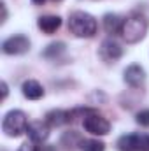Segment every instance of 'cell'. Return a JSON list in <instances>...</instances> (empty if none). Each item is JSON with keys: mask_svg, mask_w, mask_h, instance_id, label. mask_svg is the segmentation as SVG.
<instances>
[{"mask_svg": "<svg viewBox=\"0 0 149 151\" xmlns=\"http://www.w3.org/2000/svg\"><path fill=\"white\" fill-rule=\"evenodd\" d=\"M35 144H37V142H34V141H27V142H23V144L18 148V151H39V148Z\"/></svg>", "mask_w": 149, "mask_h": 151, "instance_id": "obj_17", "label": "cell"}, {"mask_svg": "<svg viewBox=\"0 0 149 151\" xmlns=\"http://www.w3.org/2000/svg\"><path fill=\"white\" fill-rule=\"evenodd\" d=\"M74 113L70 111H63V109H56V111H49L46 114V121L49 127H63L67 123H70L74 118Z\"/></svg>", "mask_w": 149, "mask_h": 151, "instance_id": "obj_11", "label": "cell"}, {"mask_svg": "<svg viewBox=\"0 0 149 151\" xmlns=\"http://www.w3.org/2000/svg\"><path fill=\"white\" fill-rule=\"evenodd\" d=\"M62 53H65V44L63 42H53V44H49L47 47H46V51L42 53L46 58H49V60H54L56 56H60Z\"/></svg>", "mask_w": 149, "mask_h": 151, "instance_id": "obj_14", "label": "cell"}, {"mask_svg": "<svg viewBox=\"0 0 149 151\" xmlns=\"http://www.w3.org/2000/svg\"><path fill=\"white\" fill-rule=\"evenodd\" d=\"M135 119H137V123L140 125V127H149V109H142V111H139L137 116H135Z\"/></svg>", "mask_w": 149, "mask_h": 151, "instance_id": "obj_16", "label": "cell"}, {"mask_svg": "<svg viewBox=\"0 0 149 151\" xmlns=\"http://www.w3.org/2000/svg\"><path fill=\"white\" fill-rule=\"evenodd\" d=\"M82 151H105V144L98 139H82L81 142Z\"/></svg>", "mask_w": 149, "mask_h": 151, "instance_id": "obj_15", "label": "cell"}, {"mask_svg": "<svg viewBox=\"0 0 149 151\" xmlns=\"http://www.w3.org/2000/svg\"><path fill=\"white\" fill-rule=\"evenodd\" d=\"M5 97H7V83L2 81V99H5Z\"/></svg>", "mask_w": 149, "mask_h": 151, "instance_id": "obj_18", "label": "cell"}, {"mask_svg": "<svg viewBox=\"0 0 149 151\" xmlns=\"http://www.w3.org/2000/svg\"><path fill=\"white\" fill-rule=\"evenodd\" d=\"M100 56L105 62H116L123 56V47L117 40L114 39H105L100 46Z\"/></svg>", "mask_w": 149, "mask_h": 151, "instance_id": "obj_8", "label": "cell"}, {"mask_svg": "<svg viewBox=\"0 0 149 151\" xmlns=\"http://www.w3.org/2000/svg\"><path fill=\"white\" fill-rule=\"evenodd\" d=\"M97 28H98V23L91 14H88L84 11L70 12V16H69V30L75 37L90 39L97 34Z\"/></svg>", "mask_w": 149, "mask_h": 151, "instance_id": "obj_1", "label": "cell"}, {"mask_svg": "<svg viewBox=\"0 0 149 151\" xmlns=\"http://www.w3.org/2000/svg\"><path fill=\"white\" fill-rule=\"evenodd\" d=\"M32 2H34V4H35V5H42V4H44V2H46V0H32Z\"/></svg>", "mask_w": 149, "mask_h": 151, "instance_id": "obj_20", "label": "cell"}, {"mask_svg": "<svg viewBox=\"0 0 149 151\" xmlns=\"http://www.w3.org/2000/svg\"><path fill=\"white\" fill-rule=\"evenodd\" d=\"M104 28H105V32L107 34H111V35H116V34H121L123 32V25H125V19L121 18V16H117V14H105L104 16Z\"/></svg>", "mask_w": 149, "mask_h": 151, "instance_id": "obj_13", "label": "cell"}, {"mask_svg": "<svg viewBox=\"0 0 149 151\" xmlns=\"http://www.w3.org/2000/svg\"><path fill=\"white\" fill-rule=\"evenodd\" d=\"M82 127L88 134L91 135H107L111 132V123L100 116L95 111H84V118H82Z\"/></svg>", "mask_w": 149, "mask_h": 151, "instance_id": "obj_4", "label": "cell"}, {"mask_svg": "<svg viewBox=\"0 0 149 151\" xmlns=\"http://www.w3.org/2000/svg\"><path fill=\"white\" fill-rule=\"evenodd\" d=\"M121 34L128 44H135V42L142 40L148 34V19L140 14H132L130 18L125 19Z\"/></svg>", "mask_w": 149, "mask_h": 151, "instance_id": "obj_2", "label": "cell"}, {"mask_svg": "<svg viewBox=\"0 0 149 151\" xmlns=\"http://www.w3.org/2000/svg\"><path fill=\"white\" fill-rule=\"evenodd\" d=\"M54 2H62V0H54Z\"/></svg>", "mask_w": 149, "mask_h": 151, "instance_id": "obj_21", "label": "cell"}, {"mask_svg": "<svg viewBox=\"0 0 149 151\" xmlns=\"http://www.w3.org/2000/svg\"><path fill=\"white\" fill-rule=\"evenodd\" d=\"M123 77H125V83H126L128 86H132V88H140V86H144V83H146V70H144L140 65L133 63V65H128V67L125 69Z\"/></svg>", "mask_w": 149, "mask_h": 151, "instance_id": "obj_7", "label": "cell"}, {"mask_svg": "<svg viewBox=\"0 0 149 151\" xmlns=\"http://www.w3.org/2000/svg\"><path fill=\"white\" fill-rule=\"evenodd\" d=\"M119 151H149L148 134H126L117 139Z\"/></svg>", "mask_w": 149, "mask_h": 151, "instance_id": "obj_5", "label": "cell"}, {"mask_svg": "<svg viewBox=\"0 0 149 151\" xmlns=\"http://www.w3.org/2000/svg\"><path fill=\"white\" fill-rule=\"evenodd\" d=\"M27 128H28L27 114L19 109L9 111L2 119V130L7 137H19V135L27 134Z\"/></svg>", "mask_w": 149, "mask_h": 151, "instance_id": "obj_3", "label": "cell"}, {"mask_svg": "<svg viewBox=\"0 0 149 151\" xmlns=\"http://www.w3.org/2000/svg\"><path fill=\"white\" fill-rule=\"evenodd\" d=\"M39 151H56V148H54V146H49V144H47V146H42V148H40Z\"/></svg>", "mask_w": 149, "mask_h": 151, "instance_id": "obj_19", "label": "cell"}, {"mask_svg": "<svg viewBox=\"0 0 149 151\" xmlns=\"http://www.w3.org/2000/svg\"><path fill=\"white\" fill-rule=\"evenodd\" d=\"M37 27L44 34H54L60 27H62V18L56 14H44L37 19Z\"/></svg>", "mask_w": 149, "mask_h": 151, "instance_id": "obj_10", "label": "cell"}, {"mask_svg": "<svg viewBox=\"0 0 149 151\" xmlns=\"http://www.w3.org/2000/svg\"><path fill=\"white\" fill-rule=\"evenodd\" d=\"M27 134H28V139L37 144L46 142L49 137V125H47V121H32V123H28Z\"/></svg>", "mask_w": 149, "mask_h": 151, "instance_id": "obj_9", "label": "cell"}, {"mask_svg": "<svg viewBox=\"0 0 149 151\" xmlns=\"http://www.w3.org/2000/svg\"><path fill=\"white\" fill-rule=\"evenodd\" d=\"M2 51L5 55H25L30 51V39L27 35H11L9 39L4 40L2 44Z\"/></svg>", "mask_w": 149, "mask_h": 151, "instance_id": "obj_6", "label": "cell"}, {"mask_svg": "<svg viewBox=\"0 0 149 151\" xmlns=\"http://www.w3.org/2000/svg\"><path fill=\"white\" fill-rule=\"evenodd\" d=\"M21 91H23L25 99H28V100H39L44 97V88L35 79H27L21 86Z\"/></svg>", "mask_w": 149, "mask_h": 151, "instance_id": "obj_12", "label": "cell"}]
</instances>
